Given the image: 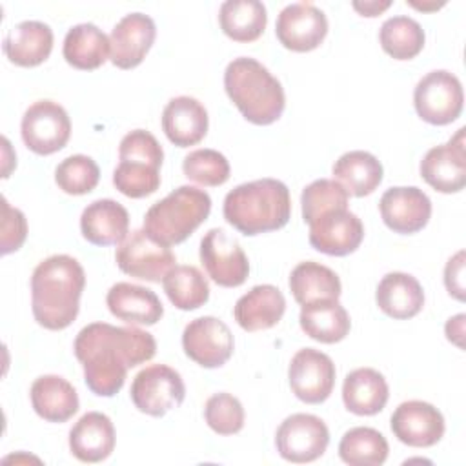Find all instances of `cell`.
I'll use <instances>...</instances> for the list:
<instances>
[{"label": "cell", "mask_w": 466, "mask_h": 466, "mask_svg": "<svg viewBox=\"0 0 466 466\" xmlns=\"http://www.w3.org/2000/svg\"><path fill=\"white\" fill-rule=\"evenodd\" d=\"M73 351L84 368L86 386L98 397H113L122 390L129 368L155 357L157 340L135 326L93 322L78 331Z\"/></svg>", "instance_id": "6da1fadb"}, {"label": "cell", "mask_w": 466, "mask_h": 466, "mask_svg": "<svg viewBox=\"0 0 466 466\" xmlns=\"http://www.w3.org/2000/svg\"><path fill=\"white\" fill-rule=\"evenodd\" d=\"M86 273L69 255H51L31 275V308L35 320L51 331L73 324L80 309Z\"/></svg>", "instance_id": "7a4b0ae2"}, {"label": "cell", "mask_w": 466, "mask_h": 466, "mask_svg": "<svg viewBox=\"0 0 466 466\" xmlns=\"http://www.w3.org/2000/svg\"><path fill=\"white\" fill-rule=\"evenodd\" d=\"M222 211L226 222L248 237L275 231L291 217L289 189L277 178L244 182L226 195Z\"/></svg>", "instance_id": "3957f363"}, {"label": "cell", "mask_w": 466, "mask_h": 466, "mask_svg": "<svg viewBox=\"0 0 466 466\" xmlns=\"http://www.w3.org/2000/svg\"><path fill=\"white\" fill-rule=\"evenodd\" d=\"M224 89L242 116L257 126L277 122L286 107L280 82L266 66L249 56H240L228 64Z\"/></svg>", "instance_id": "277c9868"}, {"label": "cell", "mask_w": 466, "mask_h": 466, "mask_svg": "<svg viewBox=\"0 0 466 466\" xmlns=\"http://www.w3.org/2000/svg\"><path fill=\"white\" fill-rule=\"evenodd\" d=\"M211 211V197L195 186H180L155 202L144 217L146 233L162 246L184 242Z\"/></svg>", "instance_id": "5b68a950"}, {"label": "cell", "mask_w": 466, "mask_h": 466, "mask_svg": "<svg viewBox=\"0 0 466 466\" xmlns=\"http://www.w3.org/2000/svg\"><path fill=\"white\" fill-rule=\"evenodd\" d=\"M118 166L113 171L115 187L129 198H144L160 187L164 151L146 129L129 131L118 146Z\"/></svg>", "instance_id": "8992f818"}, {"label": "cell", "mask_w": 466, "mask_h": 466, "mask_svg": "<svg viewBox=\"0 0 466 466\" xmlns=\"http://www.w3.org/2000/svg\"><path fill=\"white\" fill-rule=\"evenodd\" d=\"M413 106L417 115L431 126L451 124L464 106L461 80L446 69L430 71L415 86Z\"/></svg>", "instance_id": "52a82bcc"}, {"label": "cell", "mask_w": 466, "mask_h": 466, "mask_svg": "<svg viewBox=\"0 0 466 466\" xmlns=\"http://www.w3.org/2000/svg\"><path fill=\"white\" fill-rule=\"evenodd\" d=\"M129 397L138 411L162 417L182 404L186 386L177 370L166 364H151L135 375Z\"/></svg>", "instance_id": "ba28073f"}, {"label": "cell", "mask_w": 466, "mask_h": 466, "mask_svg": "<svg viewBox=\"0 0 466 466\" xmlns=\"http://www.w3.org/2000/svg\"><path fill=\"white\" fill-rule=\"evenodd\" d=\"M24 144L36 155H53L60 151L71 137V120L67 111L53 100L31 104L20 124Z\"/></svg>", "instance_id": "9c48e42d"}, {"label": "cell", "mask_w": 466, "mask_h": 466, "mask_svg": "<svg viewBox=\"0 0 466 466\" xmlns=\"http://www.w3.org/2000/svg\"><path fill=\"white\" fill-rule=\"evenodd\" d=\"M115 260L122 273L147 282H160L177 262L173 251L155 242L146 229L131 231L118 244Z\"/></svg>", "instance_id": "30bf717a"}, {"label": "cell", "mask_w": 466, "mask_h": 466, "mask_svg": "<svg viewBox=\"0 0 466 466\" xmlns=\"http://www.w3.org/2000/svg\"><path fill=\"white\" fill-rule=\"evenodd\" d=\"M275 444L280 457L288 462H313L324 455L329 444V431L320 417L293 413L280 422Z\"/></svg>", "instance_id": "8fae6325"}, {"label": "cell", "mask_w": 466, "mask_h": 466, "mask_svg": "<svg viewBox=\"0 0 466 466\" xmlns=\"http://www.w3.org/2000/svg\"><path fill=\"white\" fill-rule=\"evenodd\" d=\"M200 262L211 280L222 288L242 286L249 275L244 249L220 228H213L202 237Z\"/></svg>", "instance_id": "7c38bea8"}, {"label": "cell", "mask_w": 466, "mask_h": 466, "mask_svg": "<svg viewBox=\"0 0 466 466\" xmlns=\"http://www.w3.org/2000/svg\"><path fill=\"white\" fill-rule=\"evenodd\" d=\"M335 373V364L326 353L302 348L289 362L288 380L297 399L306 404H320L333 391Z\"/></svg>", "instance_id": "4fadbf2b"}, {"label": "cell", "mask_w": 466, "mask_h": 466, "mask_svg": "<svg viewBox=\"0 0 466 466\" xmlns=\"http://www.w3.org/2000/svg\"><path fill=\"white\" fill-rule=\"evenodd\" d=\"M184 353L202 368L224 366L235 348L233 333L217 317H198L191 320L182 333Z\"/></svg>", "instance_id": "5bb4252c"}, {"label": "cell", "mask_w": 466, "mask_h": 466, "mask_svg": "<svg viewBox=\"0 0 466 466\" xmlns=\"http://www.w3.org/2000/svg\"><path fill=\"white\" fill-rule=\"evenodd\" d=\"M279 42L295 53L317 49L328 35V18L313 4L299 2L286 5L275 24Z\"/></svg>", "instance_id": "9a60e30c"}, {"label": "cell", "mask_w": 466, "mask_h": 466, "mask_svg": "<svg viewBox=\"0 0 466 466\" xmlns=\"http://www.w3.org/2000/svg\"><path fill=\"white\" fill-rule=\"evenodd\" d=\"M420 177L439 193H457L466 186L464 127L446 144L431 147L420 160Z\"/></svg>", "instance_id": "2e32d148"}, {"label": "cell", "mask_w": 466, "mask_h": 466, "mask_svg": "<svg viewBox=\"0 0 466 466\" xmlns=\"http://www.w3.org/2000/svg\"><path fill=\"white\" fill-rule=\"evenodd\" d=\"M308 226L309 244L317 251L331 257H346L353 253L364 238L360 218L348 208L326 211Z\"/></svg>", "instance_id": "e0dca14e"}, {"label": "cell", "mask_w": 466, "mask_h": 466, "mask_svg": "<svg viewBox=\"0 0 466 466\" xmlns=\"http://www.w3.org/2000/svg\"><path fill=\"white\" fill-rule=\"evenodd\" d=\"M393 435L411 448L435 446L444 435V417L430 402L406 400L399 404L390 420Z\"/></svg>", "instance_id": "ac0fdd59"}, {"label": "cell", "mask_w": 466, "mask_h": 466, "mask_svg": "<svg viewBox=\"0 0 466 466\" xmlns=\"http://www.w3.org/2000/svg\"><path fill=\"white\" fill-rule=\"evenodd\" d=\"M384 224L400 235L420 231L431 217V200L415 186H397L384 191L379 202Z\"/></svg>", "instance_id": "d6986e66"}, {"label": "cell", "mask_w": 466, "mask_h": 466, "mask_svg": "<svg viewBox=\"0 0 466 466\" xmlns=\"http://www.w3.org/2000/svg\"><path fill=\"white\" fill-rule=\"evenodd\" d=\"M157 36L151 16L144 13H129L118 20L109 35L111 62L118 69H133L146 58Z\"/></svg>", "instance_id": "ffe728a7"}, {"label": "cell", "mask_w": 466, "mask_h": 466, "mask_svg": "<svg viewBox=\"0 0 466 466\" xmlns=\"http://www.w3.org/2000/svg\"><path fill=\"white\" fill-rule=\"evenodd\" d=\"M208 111L193 96H175L162 111V129L177 147L198 144L208 133Z\"/></svg>", "instance_id": "44dd1931"}, {"label": "cell", "mask_w": 466, "mask_h": 466, "mask_svg": "<svg viewBox=\"0 0 466 466\" xmlns=\"http://www.w3.org/2000/svg\"><path fill=\"white\" fill-rule=\"evenodd\" d=\"M106 304L113 317L127 324L153 326L164 315V306L157 293L131 282L113 284L106 295Z\"/></svg>", "instance_id": "7402d4cb"}, {"label": "cell", "mask_w": 466, "mask_h": 466, "mask_svg": "<svg viewBox=\"0 0 466 466\" xmlns=\"http://www.w3.org/2000/svg\"><path fill=\"white\" fill-rule=\"evenodd\" d=\"M80 231L95 246L120 244L129 235V213L116 200H95L82 211Z\"/></svg>", "instance_id": "603a6c76"}, {"label": "cell", "mask_w": 466, "mask_h": 466, "mask_svg": "<svg viewBox=\"0 0 466 466\" xmlns=\"http://www.w3.org/2000/svg\"><path fill=\"white\" fill-rule=\"evenodd\" d=\"M286 311V299L277 286L258 284L242 295L233 315L244 331H262L277 326Z\"/></svg>", "instance_id": "cb8c5ba5"}, {"label": "cell", "mask_w": 466, "mask_h": 466, "mask_svg": "<svg viewBox=\"0 0 466 466\" xmlns=\"http://www.w3.org/2000/svg\"><path fill=\"white\" fill-rule=\"evenodd\" d=\"M2 49L15 66H40L53 51V29L38 20H24L7 31Z\"/></svg>", "instance_id": "d4e9b609"}, {"label": "cell", "mask_w": 466, "mask_h": 466, "mask_svg": "<svg viewBox=\"0 0 466 466\" xmlns=\"http://www.w3.org/2000/svg\"><path fill=\"white\" fill-rule=\"evenodd\" d=\"M69 450L82 462H100L115 450V428L107 415L87 411L69 431Z\"/></svg>", "instance_id": "484cf974"}, {"label": "cell", "mask_w": 466, "mask_h": 466, "mask_svg": "<svg viewBox=\"0 0 466 466\" xmlns=\"http://www.w3.org/2000/svg\"><path fill=\"white\" fill-rule=\"evenodd\" d=\"M377 306L391 319L406 320L415 317L424 306V291L420 282L402 271L388 273L377 286Z\"/></svg>", "instance_id": "4316f807"}, {"label": "cell", "mask_w": 466, "mask_h": 466, "mask_svg": "<svg viewBox=\"0 0 466 466\" xmlns=\"http://www.w3.org/2000/svg\"><path fill=\"white\" fill-rule=\"evenodd\" d=\"M31 404L47 422H66L78 411V393L60 375H42L31 384Z\"/></svg>", "instance_id": "83f0119b"}, {"label": "cell", "mask_w": 466, "mask_h": 466, "mask_svg": "<svg viewBox=\"0 0 466 466\" xmlns=\"http://www.w3.org/2000/svg\"><path fill=\"white\" fill-rule=\"evenodd\" d=\"M390 397L388 382L373 368L350 371L342 384V402L355 415H375L384 410Z\"/></svg>", "instance_id": "f1b7e54d"}, {"label": "cell", "mask_w": 466, "mask_h": 466, "mask_svg": "<svg viewBox=\"0 0 466 466\" xmlns=\"http://www.w3.org/2000/svg\"><path fill=\"white\" fill-rule=\"evenodd\" d=\"M302 331L322 344H335L346 339L351 328L348 311L339 300H317L304 304L299 315Z\"/></svg>", "instance_id": "f546056e"}, {"label": "cell", "mask_w": 466, "mask_h": 466, "mask_svg": "<svg viewBox=\"0 0 466 466\" xmlns=\"http://www.w3.org/2000/svg\"><path fill=\"white\" fill-rule=\"evenodd\" d=\"M109 53V38L95 24H78L66 33L62 55L66 62L75 69H98L107 60Z\"/></svg>", "instance_id": "4dcf8cb0"}, {"label": "cell", "mask_w": 466, "mask_h": 466, "mask_svg": "<svg viewBox=\"0 0 466 466\" xmlns=\"http://www.w3.org/2000/svg\"><path fill=\"white\" fill-rule=\"evenodd\" d=\"M335 180L351 197L371 195L382 182V164L368 151L355 149L339 157L333 164Z\"/></svg>", "instance_id": "1f68e13d"}, {"label": "cell", "mask_w": 466, "mask_h": 466, "mask_svg": "<svg viewBox=\"0 0 466 466\" xmlns=\"http://www.w3.org/2000/svg\"><path fill=\"white\" fill-rule=\"evenodd\" d=\"M289 289L295 300L304 306L317 300H339L342 286L339 275L313 260L297 264L289 275Z\"/></svg>", "instance_id": "d6a6232c"}, {"label": "cell", "mask_w": 466, "mask_h": 466, "mask_svg": "<svg viewBox=\"0 0 466 466\" xmlns=\"http://www.w3.org/2000/svg\"><path fill=\"white\" fill-rule=\"evenodd\" d=\"M218 22L228 38L235 42H253L266 29V5L258 0H228L220 5Z\"/></svg>", "instance_id": "836d02e7"}, {"label": "cell", "mask_w": 466, "mask_h": 466, "mask_svg": "<svg viewBox=\"0 0 466 466\" xmlns=\"http://www.w3.org/2000/svg\"><path fill=\"white\" fill-rule=\"evenodd\" d=\"M162 286L169 302L182 311L198 309L209 299V284L195 266L171 268L162 279Z\"/></svg>", "instance_id": "e575fe53"}, {"label": "cell", "mask_w": 466, "mask_h": 466, "mask_svg": "<svg viewBox=\"0 0 466 466\" xmlns=\"http://www.w3.org/2000/svg\"><path fill=\"white\" fill-rule=\"evenodd\" d=\"M388 441L368 426L348 430L339 442V455L350 466H380L388 459Z\"/></svg>", "instance_id": "d590c367"}, {"label": "cell", "mask_w": 466, "mask_h": 466, "mask_svg": "<svg viewBox=\"0 0 466 466\" xmlns=\"http://www.w3.org/2000/svg\"><path fill=\"white\" fill-rule=\"evenodd\" d=\"M424 31L420 24L410 16H391L379 31V42L384 53L395 60H411L424 47Z\"/></svg>", "instance_id": "8d00e7d4"}, {"label": "cell", "mask_w": 466, "mask_h": 466, "mask_svg": "<svg viewBox=\"0 0 466 466\" xmlns=\"http://www.w3.org/2000/svg\"><path fill=\"white\" fill-rule=\"evenodd\" d=\"M348 197L350 195L337 180L319 178L311 182L302 189V195H300L304 222L311 224L317 217L331 209H346Z\"/></svg>", "instance_id": "74e56055"}, {"label": "cell", "mask_w": 466, "mask_h": 466, "mask_svg": "<svg viewBox=\"0 0 466 466\" xmlns=\"http://www.w3.org/2000/svg\"><path fill=\"white\" fill-rule=\"evenodd\" d=\"M100 169L87 155H71L55 169V182L67 195H86L96 187Z\"/></svg>", "instance_id": "f35d334b"}, {"label": "cell", "mask_w": 466, "mask_h": 466, "mask_svg": "<svg viewBox=\"0 0 466 466\" xmlns=\"http://www.w3.org/2000/svg\"><path fill=\"white\" fill-rule=\"evenodd\" d=\"M182 171L186 178L208 186L217 187L228 182L229 178V162L228 158L215 149H195L184 157Z\"/></svg>", "instance_id": "ab89813d"}, {"label": "cell", "mask_w": 466, "mask_h": 466, "mask_svg": "<svg viewBox=\"0 0 466 466\" xmlns=\"http://www.w3.org/2000/svg\"><path fill=\"white\" fill-rule=\"evenodd\" d=\"M208 426L218 435H235L244 428V408L231 393H215L204 408Z\"/></svg>", "instance_id": "60d3db41"}, {"label": "cell", "mask_w": 466, "mask_h": 466, "mask_svg": "<svg viewBox=\"0 0 466 466\" xmlns=\"http://www.w3.org/2000/svg\"><path fill=\"white\" fill-rule=\"evenodd\" d=\"M25 237H27L25 215L20 209L13 208L2 197V240H0L2 255H9L20 249Z\"/></svg>", "instance_id": "b9f144b4"}, {"label": "cell", "mask_w": 466, "mask_h": 466, "mask_svg": "<svg viewBox=\"0 0 466 466\" xmlns=\"http://www.w3.org/2000/svg\"><path fill=\"white\" fill-rule=\"evenodd\" d=\"M444 286L451 297L464 300V249L457 251L444 268Z\"/></svg>", "instance_id": "7bdbcfd3"}, {"label": "cell", "mask_w": 466, "mask_h": 466, "mask_svg": "<svg viewBox=\"0 0 466 466\" xmlns=\"http://www.w3.org/2000/svg\"><path fill=\"white\" fill-rule=\"evenodd\" d=\"M464 319H466V315H464V313H459V315H455L453 319H448V322H446V326H444L448 340H451V342L457 344L459 348H464V344H462Z\"/></svg>", "instance_id": "ee69618b"}, {"label": "cell", "mask_w": 466, "mask_h": 466, "mask_svg": "<svg viewBox=\"0 0 466 466\" xmlns=\"http://www.w3.org/2000/svg\"><path fill=\"white\" fill-rule=\"evenodd\" d=\"M353 5V9L359 13V15H362V16H379L382 11H386L390 5H391V2L390 0H384V2H377V0H366V2H353L351 4Z\"/></svg>", "instance_id": "f6af8a7d"}, {"label": "cell", "mask_w": 466, "mask_h": 466, "mask_svg": "<svg viewBox=\"0 0 466 466\" xmlns=\"http://www.w3.org/2000/svg\"><path fill=\"white\" fill-rule=\"evenodd\" d=\"M408 4L411 5V7H415V9H419V11H435V9H439V7H442L444 5V2H422V4H419V2H415V0H408Z\"/></svg>", "instance_id": "bcb514c9"}]
</instances>
